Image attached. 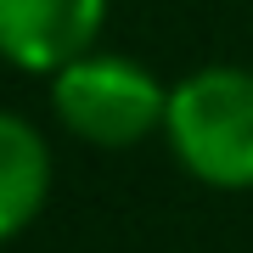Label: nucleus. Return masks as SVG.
<instances>
[{
	"mask_svg": "<svg viewBox=\"0 0 253 253\" xmlns=\"http://www.w3.org/2000/svg\"><path fill=\"white\" fill-rule=\"evenodd\" d=\"M107 0H0V56L23 73H56L96 45Z\"/></svg>",
	"mask_w": 253,
	"mask_h": 253,
	"instance_id": "3",
	"label": "nucleus"
},
{
	"mask_svg": "<svg viewBox=\"0 0 253 253\" xmlns=\"http://www.w3.org/2000/svg\"><path fill=\"white\" fill-rule=\"evenodd\" d=\"M56 118L90 146H135L169 118V90L152 68L113 51H84L51 73Z\"/></svg>",
	"mask_w": 253,
	"mask_h": 253,
	"instance_id": "2",
	"label": "nucleus"
},
{
	"mask_svg": "<svg viewBox=\"0 0 253 253\" xmlns=\"http://www.w3.org/2000/svg\"><path fill=\"white\" fill-rule=\"evenodd\" d=\"M186 174L219 191H253V68H197L169 90L163 118Z\"/></svg>",
	"mask_w": 253,
	"mask_h": 253,
	"instance_id": "1",
	"label": "nucleus"
},
{
	"mask_svg": "<svg viewBox=\"0 0 253 253\" xmlns=\"http://www.w3.org/2000/svg\"><path fill=\"white\" fill-rule=\"evenodd\" d=\"M51 197V146L23 113L0 107V242L40 219Z\"/></svg>",
	"mask_w": 253,
	"mask_h": 253,
	"instance_id": "4",
	"label": "nucleus"
}]
</instances>
